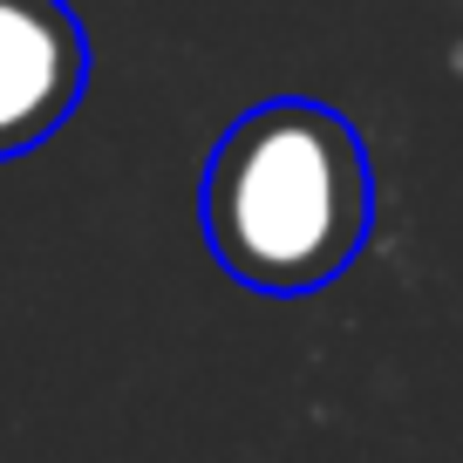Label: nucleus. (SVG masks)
Returning <instances> with one entry per match:
<instances>
[{"instance_id": "obj_2", "label": "nucleus", "mask_w": 463, "mask_h": 463, "mask_svg": "<svg viewBox=\"0 0 463 463\" xmlns=\"http://www.w3.org/2000/svg\"><path fill=\"white\" fill-rule=\"evenodd\" d=\"M89 89V34L69 0H0V164L42 150Z\"/></svg>"}, {"instance_id": "obj_1", "label": "nucleus", "mask_w": 463, "mask_h": 463, "mask_svg": "<svg viewBox=\"0 0 463 463\" xmlns=\"http://www.w3.org/2000/svg\"><path fill=\"white\" fill-rule=\"evenodd\" d=\"M204 246L252 293H320L375 232L362 130L314 96L252 102L212 144L198 184Z\"/></svg>"}]
</instances>
